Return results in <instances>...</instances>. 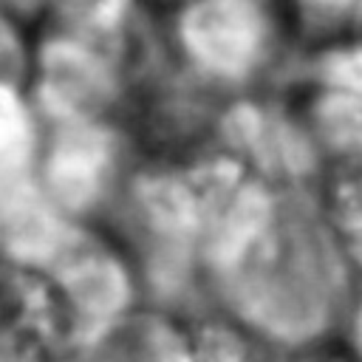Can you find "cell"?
I'll return each instance as SVG.
<instances>
[{
  "instance_id": "6da1fadb",
  "label": "cell",
  "mask_w": 362,
  "mask_h": 362,
  "mask_svg": "<svg viewBox=\"0 0 362 362\" xmlns=\"http://www.w3.org/2000/svg\"><path fill=\"white\" fill-rule=\"evenodd\" d=\"M76 362H198L195 331L167 311H122L85 342Z\"/></svg>"
},
{
  "instance_id": "3957f363",
  "label": "cell",
  "mask_w": 362,
  "mask_h": 362,
  "mask_svg": "<svg viewBox=\"0 0 362 362\" xmlns=\"http://www.w3.org/2000/svg\"><path fill=\"white\" fill-rule=\"evenodd\" d=\"M356 339L362 342V317H359V328H356ZM348 348H351V351H356V354L362 356V345H348Z\"/></svg>"
},
{
  "instance_id": "7a4b0ae2",
  "label": "cell",
  "mask_w": 362,
  "mask_h": 362,
  "mask_svg": "<svg viewBox=\"0 0 362 362\" xmlns=\"http://www.w3.org/2000/svg\"><path fill=\"white\" fill-rule=\"evenodd\" d=\"M297 362H362V356L351 348H331V351H314L300 356Z\"/></svg>"
}]
</instances>
